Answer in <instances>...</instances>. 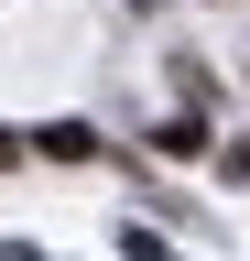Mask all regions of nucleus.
I'll return each mask as SVG.
<instances>
[{
	"label": "nucleus",
	"instance_id": "nucleus-1",
	"mask_svg": "<svg viewBox=\"0 0 250 261\" xmlns=\"http://www.w3.org/2000/svg\"><path fill=\"white\" fill-rule=\"evenodd\" d=\"M0 163H11V130H0Z\"/></svg>",
	"mask_w": 250,
	"mask_h": 261
}]
</instances>
